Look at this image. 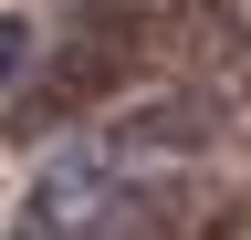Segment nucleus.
Segmentation results:
<instances>
[{
  "instance_id": "1",
  "label": "nucleus",
  "mask_w": 251,
  "mask_h": 240,
  "mask_svg": "<svg viewBox=\"0 0 251 240\" xmlns=\"http://www.w3.org/2000/svg\"><path fill=\"white\" fill-rule=\"evenodd\" d=\"M188 94H199V126H209V146H251V32L220 52L209 73H188Z\"/></svg>"
},
{
  "instance_id": "2",
  "label": "nucleus",
  "mask_w": 251,
  "mask_h": 240,
  "mask_svg": "<svg viewBox=\"0 0 251 240\" xmlns=\"http://www.w3.org/2000/svg\"><path fill=\"white\" fill-rule=\"evenodd\" d=\"M42 52H52V42H31V21H21V11H0V105H21V94H31Z\"/></svg>"
}]
</instances>
